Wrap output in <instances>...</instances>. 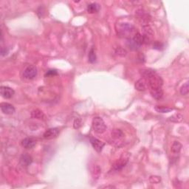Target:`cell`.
Here are the masks:
<instances>
[{
  "label": "cell",
  "instance_id": "1",
  "mask_svg": "<svg viewBox=\"0 0 189 189\" xmlns=\"http://www.w3.org/2000/svg\"><path fill=\"white\" fill-rule=\"evenodd\" d=\"M136 30L135 27L131 24L122 23L118 25L117 33L121 38L130 39V38H133L134 35L138 33Z\"/></svg>",
  "mask_w": 189,
  "mask_h": 189
},
{
  "label": "cell",
  "instance_id": "2",
  "mask_svg": "<svg viewBox=\"0 0 189 189\" xmlns=\"http://www.w3.org/2000/svg\"><path fill=\"white\" fill-rule=\"evenodd\" d=\"M92 128L98 134H103L106 130V126L101 117H94L92 120Z\"/></svg>",
  "mask_w": 189,
  "mask_h": 189
},
{
  "label": "cell",
  "instance_id": "3",
  "mask_svg": "<svg viewBox=\"0 0 189 189\" xmlns=\"http://www.w3.org/2000/svg\"><path fill=\"white\" fill-rule=\"evenodd\" d=\"M142 30H143V44L146 45H149L152 42L153 38V30L151 28V27L148 26V25H143L142 27Z\"/></svg>",
  "mask_w": 189,
  "mask_h": 189
},
{
  "label": "cell",
  "instance_id": "4",
  "mask_svg": "<svg viewBox=\"0 0 189 189\" xmlns=\"http://www.w3.org/2000/svg\"><path fill=\"white\" fill-rule=\"evenodd\" d=\"M148 86L150 89H155V88H161L163 84V81L162 78L155 74L152 77L148 79Z\"/></svg>",
  "mask_w": 189,
  "mask_h": 189
},
{
  "label": "cell",
  "instance_id": "5",
  "mask_svg": "<svg viewBox=\"0 0 189 189\" xmlns=\"http://www.w3.org/2000/svg\"><path fill=\"white\" fill-rule=\"evenodd\" d=\"M129 154L126 155L124 154L121 156V158H120L118 161H116L115 163H114V164L113 165L112 169L115 171H120V170L122 169L125 165L127 164L128 161H129Z\"/></svg>",
  "mask_w": 189,
  "mask_h": 189
},
{
  "label": "cell",
  "instance_id": "6",
  "mask_svg": "<svg viewBox=\"0 0 189 189\" xmlns=\"http://www.w3.org/2000/svg\"><path fill=\"white\" fill-rule=\"evenodd\" d=\"M37 75V69L36 67L33 65H30L25 69L23 72V77L25 78L31 80L33 79Z\"/></svg>",
  "mask_w": 189,
  "mask_h": 189
},
{
  "label": "cell",
  "instance_id": "7",
  "mask_svg": "<svg viewBox=\"0 0 189 189\" xmlns=\"http://www.w3.org/2000/svg\"><path fill=\"white\" fill-rule=\"evenodd\" d=\"M136 16L137 18H138V20H139L143 25H148L150 19H151V16H149V14L146 13V11H144L143 10H139V11H137Z\"/></svg>",
  "mask_w": 189,
  "mask_h": 189
},
{
  "label": "cell",
  "instance_id": "8",
  "mask_svg": "<svg viewBox=\"0 0 189 189\" xmlns=\"http://www.w3.org/2000/svg\"><path fill=\"white\" fill-rule=\"evenodd\" d=\"M134 87H135V89L137 90L141 91V92L146 90V89L149 87V86H148V79L144 78H142L139 79V80L135 83Z\"/></svg>",
  "mask_w": 189,
  "mask_h": 189
},
{
  "label": "cell",
  "instance_id": "9",
  "mask_svg": "<svg viewBox=\"0 0 189 189\" xmlns=\"http://www.w3.org/2000/svg\"><path fill=\"white\" fill-rule=\"evenodd\" d=\"M59 134V129L58 128H51V129H47L44 133V138L47 140H51L58 137Z\"/></svg>",
  "mask_w": 189,
  "mask_h": 189
},
{
  "label": "cell",
  "instance_id": "10",
  "mask_svg": "<svg viewBox=\"0 0 189 189\" xmlns=\"http://www.w3.org/2000/svg\"><path fill=\"white\" fill-rule=\"evenodd\" d=\"M0 93L1 95L4 98L9 99L11 98L13 95H14V90L11 87H1L0 88Z\"/></svg>",
  "mask_w": 189,
  "mask_h": 189
},
{
  "label": "cell",
  "instance_id": "11",
  "mask_svg": "<svg viewBox=\"0 0 189 189\" xmlns=\"http://www.w3.org/2000/svg\"><path fill=\"white\" fill-rule=\"evenodd\" d=\"M90 143L92 145V146H93L94 150L97 151L98 152H101L102 151L103 148H104V145H105L104 142H102L95 138H92V137L90 138Z\"/></svg>",
  "mask_w": 189,
  "mask_h": 189
},
{
  "label": "cell",
  "instance_id": "12",
  "mask_svg": "<svg viewBox=\"0 0 189 189\" xmlns=\"http://www.w3.org/2000/svg\"><path fill=\"white\" fill-rule=\"evenodd\" d=\"M0 108L2 112L5 114H12L15 112L14 106L8 103H2Z\"/></svg>",
  "mask_w": 189,
  "mask_h": 189
},
{
  "label": "cell",
  "instance_id": "13",
  "mask_svg": "<svg viewBox=\"0 0 189 189\" xmlns=\"http://www.w3.org/2000/svg\"><path fill=\"white\" fill-rule=\"evenodd\" d=\"M35 144H36V141L31 138H26L22 141V145L23 147L28 148V149L33 148L35 146Z\"/></svg>",
  "mask_w": 189,
  "mask_h": 189
},
{
  "label": "cell",
  "instance_id": "14",
  "mask_svg": "<svg viewBox=\"0 0 189 189\" xmlns=\"http://www.w3.org/2000/svg\"><path fill=\"white\" fill-rule=\"evenodd\" d=\"M20 164H21L22 166L25 167H28L31 164L32 162H33V159H32L30 155L27 154H22L21 156L19 159Z\"/></svg>",
  "mask_w": 189,
  "mask_h": 189
},
{
  "label": "cell",
  "instance_id": "15",
  "mask_svg": "<svg viewBox=\"0 0 189 189\" xmlns=\"http://www.w3.org/2000/svg\"><path fill=\"white\" fill-rule=\"evenodd\" d=\"M140 73L142 75V77L144 78L148 79L151 77H152L153 75H154L156 74L155 71L152 70V69L150 68H145V69H141L140 70Z\"/></svg>",
  "mask_w": 189,
  "mask_h": 189
},
{
  "label": "cell",
  "instance_id": "16",
  "mask_svg": "<svg viewBox=\"0 0 189 189\" xmlns=\"http://www.w3.org/2000/svg\"><path fill=\"white\" fill-rule=\"evenodd\" d=\"M151 96L156 100H160L163 97V90L162 88H155V89H151L150 90Z\"/></svg>",
  "mask_w": 189,
  "mask_h": 189
},
{
  "label": "cell",
  "instance_id": "17",
  "mask_svg": "<svg viewBox=\"0 0 189 189\" xmlns=\"http://www.w3.org/2000/svg\"><path fill=\"white\" fill-rule=\"evenodd\" d=\"M31 117L33 118H36V119L39 120H45L46 119V116L44 114L42 111L39 110V109H34L31 112Z\"/></svg>",
  "mask_w": 189,
  "mask_h": 189
},
{
  "label": "cell",
  "instance_id": "18",
  "mask_svg": "<svg viewBox=\"0 0 189 189\" xmlns=\"http://www.w3.org/2000/svg\"><path fill=\"white\" fill-rule=\"evenodd\" d=\"M126 45L130 50H139L141 45H138L137 42L134 41L133 38H130V39H127V42H126Z\"/></svg>",
  "mask_w": 189,
  "mask_h": 189
},
{
  "label": "cell",
  "instance_id": "19",
  "mask_svg": "<svg viewBox=\"0 0 189 189\" xmlns=\"http://www.w3.org/2000/svg\"><path fill=\"white\" fill-rule=\"evenodd\" d=\"M111 134H112V138H114V140H116V141H118V140H119L120 141V140L122 139V138L124 137V132H123L121 129H113L112 133H111Z\"/></svg>",
  "mask_w": 189,
  "mask_h": 189
},
{
  "label": "cell",
  "instance_id": "20",
  "mask_svg": "<svg viewBox=\"0 0 189 189\" xmlns=\"http://www.w3.org/2000/svg\"><path fill=\"white\" fill-rule=\"evenodd\" d=\"M100 10V5L98 3H91L87 6V11L89 13H97Z\"/></svg>",
  "mask_w": 189,
  "mask_h": 189
},
{
  "label": "cell",
  "instance_id": "21",
  "mask_svg": "<svg viewBox=\"0 0 189 189\" xmlns=\"http://www.w3.org/2000/svg\"><path fill=\"white\" fill-rule=\"evenodd\" d=\"M168 120H169L171 122L173 123H180L182 122V121H183L184 117L183 115H182L180 113H177V114H173V115H171V117L168 118Z\"/></svg>",
  "mask_w": 189,
  "mask_h": 189
},
{
  "label": "cell",
  "instance_id": "22",
  "mask_svg": "<svg viewBox=\"0 0 189 189\" xmlns=\"http://www.w3.org/2000/svg\"><path fill=\"white\" fill-rule=\"evenodd\" d=\"M181 148H182L181 143L178 141H174L171 146V152L174 154H178V153H180Z\"/></svg>",
  "mask_w": 189,
  "mask_h": 189
},
{
  "label": "cell",
  "instance_id": "23",
  "mask_svg": "<svg viewBox=\"0 0 189 189\" xmlns=\"http://www.w3.org/2000/svg\"><path fill=\"white\" fill-rule=\"evenodd\" d=\"M154 109L157 112L160 113H168L171 112V111L173 110V109H171V108L165 107V106H155Z\"/></svg>",
  "mask_w": 189,
  "mask_h": 189
},
{
  "label": "cell",
  "instance_id": "24",
  "mask_svg": "<svg viewBox=\"0 0 189 189\" xmlns=\"http://www.w3.org/2000/svg\"><path fill=\"white\" fill-rule=\"evenodd\" d=\"M101 173V169L100 166H99V165H94L92 170V176H93L94 178H96V179L98 178L99 176H100Z\"/></svg>",
  "mask_w": 189,
  "mask_h": 189
},
{
  "label": "cell",
  "instance_id": "25",
  "mask_svg": "<svg viewBox=\"0 0 189 189\" xmlns=\"http://www.w3.org/2000/svg\"><path fill=\"white\" fill-rule=\"evenodd\" d=\"M96 58H97V57H96V54L94 53V50L93 49H91L88 55L89 61L90 62V63L93 64L96 61Z\"/></svg>",
  "mask_w": 189,
  "mask_h": 189
},
{
  "label": "cell",
  "instance_id": "26",
  "mask_svg": "<svg viewBox=\"0 0 189 189\" xmlns=\"http://www.w3.org/2000/svg\"><path fill=\"white\" fill-rule=\"evenodd\" d=\"M133 39L138 44V45H140L141 46L143 44V35L141 34L140 33H137L135 35H134V36L133 37Z\"/></svg>",
  "mask_w": 189,
  "mask_h": 189
},
{
  "label": "cell",
  "instance_id": "27",
  "mask_svg": "<svg viewBox=\"0 0 189 189\" xmlns=\"http://www.w3.org/2000/svg\"><path fill=\"white\" fill-rule=\"evenodd\" d=\"M189 92V84L188 82H186L185 84L182 86L181 89H180V93L183 95H186L188 94Z\"/></svg>",
  "mask_w": 189,
  "mask_h": 189
},
{
  "label": "cell",
  "instance_id": "28",
  "mask_svg": "<svg viewBox=\"0 0 189 189\" xmlns=\"http://www.w3.org/2000/svg\"><path fill=\"white\" fill-rule=\"evenodd\" d=\"M58 75V72L55 70H50L45 73V77H52V76H55V75Z\"/></svg>",
  "mask_w": 189,
  "mask_h": 189
},
{
  "label": "cell",
  "instance_id": "29",
  "mask_svg": "<svg viewBox=\"0 0 189 189\" xmlns=\"http://www.w3.org/2000/svg\"><path fill=\"white\" fill-rule=\"evenodd\" d=\"M153 47L154 49H156V50H163V47H164V45L161 42L155 41L153 45Z\"/></svg>",
  "mask_w": 189,
  "mask_h": 189
},
{
  "label": "cell",
  "instance_id": "30",
  "mask_svg": "<svg viewBox=\"0 0 189 189\" xmlns=\"http://www.w3.org/2000/svg\"><path fill=\"white\" fill-rule=\"evenodd\" d=\"M82 122H81V120L80 118H76V119L74 121L73 123V126L75 129H79V128L81 126Z\"/></svg>",
  "mask_w": 189,
  "mask_h": 189
},
{
  "label": "cell",
  "instance_id": "31",
  "mask_svg": "<svg viewBox=\"0 0 189 189\" xmlns=\"http://www.w3.org/2000/svg\"><path fill=\"white\" fill-rule=\"evenodd\" d=\"M160 180H161V179H160V177L158 176H151V177H150V178H149L150 182H151V183H155V184L159 183L160 182Z\"/></svg>",
  "mask_w": 189,
  "mask_h": 189
},
{
  "label": "cell",
  "instance_id": "32",
  "mask_svg": "<svg viewBox=\"0 0 189 189\" xmlns=\"http://www.w3.org/2000/svg\"><path fill=\"white\" fill-rule=\"evenodd\" d=\"M126 51L124 50V49L123 48H118L117 50H116V54H117L118 55H120V56H125V55H126Z\"/></svg>",
  "mask_w": 189,
  "mask_h": 189
},
{
  "label": "cell",
  "instance_id": "33",
  "mask_svg": "<svg viewBox=\"0 0 189 189\" xmlns=\"http://www.w3.org/2000/svg\"><path fill=\"white\" fill-rule=\"evenodd\" d=\"M8 52H9V50H8V49L7 48V47H2V48H1V55L2 56H5V55H8Z\"/></svg>",
  "mask_w": 189,
  "mask_h": 189
},
{
  "label": "cell",
  "instance_id": "34",
  "mask_svg": "<svg viewBox=\"0 0 189 189\" xmlns=\"http://www.w3.org/2000/svg\"><path fill=\"white\" fill-rule=\"evenodd\" d=\"M101 188H114L115 187L113 186V185H104V186L100 187Z\"/></svg>",
  "mask_w": 189,
  "mask_h": 189
}]
</instances>
